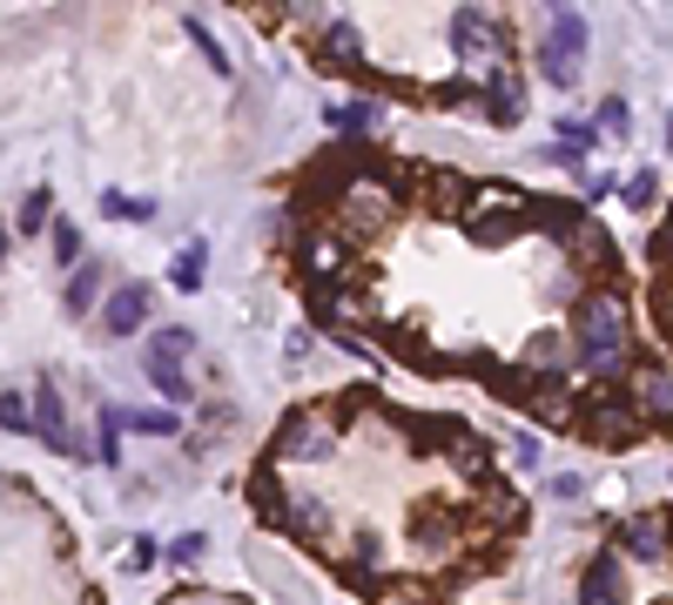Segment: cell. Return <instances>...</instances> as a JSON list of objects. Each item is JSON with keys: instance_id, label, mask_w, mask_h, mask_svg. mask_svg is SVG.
Instances as JSON below:
<instances>
[{"instance_id": "obj_1", "label": "cell", "mask_w": 673, "mask_h": 605, "mask_svg": "<svg viewBox=\"0 0 673 605\" xmlns=\"http://www.w3.org/2000/svg\"><path fill=\"white\" fill-rule=\"evenodd\" d=\"M579 431H586V444H600V451H633L653 424H647V411L633 403V390L620 384H586L579 390Z\"/></svg>"}, {"instance_id": "obj_2", "label": "cell", "mask_w": 673, "mask_h": 605, "mask_svg": "<svg viewBox=\"0 0 673 605\" xmlns=\"http://www.w3.org/2000/svg\"><path fill=\"white\" fill-rule=\"evenodd\" d=\"M337 451V411L331 403H297L269 437V464H316Z\"/></svg>"}, {"instance_id": "obj_3", "label": "cell", "mask_w": 673, "mask_h": 605, "mask_svg": "<svg viewBox=\"0 0 673 605\" xmlns=\"http://www.w3.org/2000/svg\"><path fill=\"white\" fill-rule=\"evenodd\" d=\"M452 48H458V61L479 74V81H492V74H505L512 27L492 21V14H479V8H458V14H452Z\"/></svg>"}, {"instance_id": "obj_4", "label": "cell", "mask_w": 673, "mask_h": 605, "mask_svg": "<svg viewBox=\"0 0 673 605\" xmlns=\"http://www.w3.org/2000/svg\"><path fill=\"white\" fill-rule=\"evenodd\" d=\"M566 269H579V276H613V269H620V242H613V229L592 222V216H579L573 235H566Z\"/></svg>"}, {"instance_id": "obj_5", "label": "cell", "mask_w": 673, "mask_h": 605, "mask_svg": "<svg viewBox=\"0 0 673 605\" xmlns=\"http://www.w3.org/2000/svg\"><path fill=\"white\" fill-rule=\"evenodd\" d=\"M297 263H303V276L310 282H350L344 269H350V235H303V250H297Z\"/></svg>"}, {"instance_id": "obj_6", "label": "cell", "mask_w": 673, "mask_h": 605, "mask_svg": "<svg viewBox=\"0 0 673 605\" xmlns=\"http://www.w3.org/2000/svg\"><path fill=\"white\" fill-rule=\"evenodd\" d=\"M666 539H673V518H666V511H633V518L620 524V545H626V558H640V565L666 558Z\"/></svg>"}, {"instance_id": "obj_7", "label": "cell", "mask_w": 673, "mask_h": 605, "mask_svg": "<svg viewBox=\"0 0 673 605\" xmlns=\"http://www.w3.org/2000/svg\"><path fill=\"white\" fill-rule=\"evenodd\" d=\"M626 598V565L620 552H592L579 572V605H620Z\"/></svg>"}, {"instance_id": "obj_8", "label": "cell", "mask_w": 673, "mask_h": 605, "mask_svg": "<svg viewBox=\"0 0 673 605\" xmlns=\"http://www.w3.org/2000/svg\"><path fill=\"white\" fill-rule=\"evenodd\" d=\"M633 403L647 411V424H673V371H660V363H633Z\"/></svg>"}, {"instance_id": "obj_9", "label": "cell", "mask_w": 673, "mask_h": 605, "mask_svg": "<svg viewBox=\"0 0 673 605\" xmlns=\"http://www.w3.org/2000/svg\"><path fill=\"white\" fill-rule=\"evenodd\" d=\"M142 323H148V290H142V282H122V290L101 303V330L108 337H135Z\"/></svg>"}, {"instance_id": "obj_10", "label": "cell", "mask_w": 673, "mask_h": 605, "mask_svg": "<svg viewBox=\"0 0 673 605\" xmlns=\"http://www.w3.org/2000/svg\"><path fill=\"white\" fill-rule=\"evenodd\" d=\"M445 458H452V471H458V477H471V484H485V477H492V444H485L479 431H465V424H452Z\"/></svg>"}, {"instance_id": "obj_11", "label": "cell", "mask_w": 673, "mask_h": 605, "mask_svg": "<svg viewBox=\"0 0 673 605\" xmlns=\"http://www.w3.org/2000/svg\"><path fill=\"white\" fill-rule=\"evenodd\" d=\"M276 524H284L290 539H303V545H324V552H331V511L316 505L310 492H297V498L284 505V518H276Z\"/></svg>"}, {"instance_id": "obj_12", "label": "cell", "mask_w": 673, "mask_h": 605, "mask_svg": "<svg viewBox=\"0 0 673 605\" xmlns=\"http://www.w3.org/2000/svg\"><path fill=\"white\" fill-rule=\"evenodd\" d=\"M316 55H324V68H364V34L350 27V21H324L316 27Z\"/></svg>"}, {"instance_id": "obj_13", "label": "cell", "mask_w": 673, "mask_h": 605, "mask_svg": "<svg viewBox=\"0 0 673 605\" xmlns=\"http://www.w3.org/2000/svg\"><path fill=\"white\" fill-rule=\"evenodd\" d=\"M485 121H492V129H519V121H526V88L512 81V68L485 81Z\"/></svg>"}, {"instance_id": "obj_14", "label": "cell", "mask_w": 673, "mask_h": 605, "mask_svg": "<svg viewBox=\"0 0 673 605\" xmlns=\"http://www.w3.org/2000/svg\"><path fill=\"white\" fill-rule=\"evenodd\" d=\"M418 182H424V195H431V209H445V216H458L471 195H479V182H465L458 169H418Z\"/></svg>"}, {"instance_id": "obj_15", "label": "cell", "mask_w": 673, "mask_h": 605, "mask_svg": "<svg viewBox=\"0 0 673 605\" xmlns=\"http://www.w3.org/2000/svg\"><path fill=\"white\" fill-rule=\"evenodd\" d=\"M485 511H492V524H512V532L526 524V498L512 492L505 477H485Z\"/></svg>"}, {"instance_id": "obj_16", "label": "cell", "mask_w": 673, "mask_h": 605, "mask_svg": "<svg viewBox=\"0 0 673 605\" xmlns=\"http://www.w3.org/2000/svg\"><path fill=\"white\" fill-rule=\"evenodd\" d=\"M195 350V337L182 330V323H169V330H155L148 343H142V363H182Z\"/></svg>"}, {"instance_id": "obj_17", "label": "cell", "mask_w": 673, "mask_h": 605, "mask_svg": "<svg viewBox=\"0 0 673 605\" xmlns=\"http://www.w3.org/2000/svg\"><path fill=\"white\" fill-rule=\"evenodd\" d=\"M552 48H566V61L586 55V14L579 8H552Z\"/></svg>"}, {"instance_id": "obj_18", "label": "cell", "mask_w": 673, "mask_h": 605, "mask_svg": "<svg viewBox=\"0 0 673 605\" xmlns=\"http://www.w3.org/2000/svg\"><path fill=\"white\" fill-rule=\"evenodd\" d=\"M203 269H209V242H189V250L169 263V282L176 290H203Z\"/></svg>"}, {"instance_id": "obj_19", "label": "cell", "mask_w": 673, "mask_h": 605, "mask_svg": "<svg viewBox=\"0 0 673 605\" xmlns=\"http://www.w3.org/2000/svg\"><path fill=\"white\" fill-rule=\"evenodd\" d=\"M250 505H256L263 518H284V492H276V464H269V458L250 471Z\"/></svg>"}, {"instance_id": "obj_20", "label": "cell", "mask_w": 673, "mask_h": 605, "mask_svg": "<svg viewBox=\"0 0 673 605\" xmlns=\"http://www.w3.org/2000/svg\"><path fill=\"white\" fill-rule=\"evenodd\" d=\"M95 303H101V269H95V263H82V269L68 276V310L82 316V310H95Z\"/></svg>"}, {"instance_id": "obj_21", "label": "cell", "mask_w": 673, "mask_h": 605, "mask_svg": "<svg viewBox=\"0 0 673 605\" xmlns=\"http://www.w3.org/2000/svg\"><path fill=\"white\" fill-rule=\"evenodd\" d=\"M324 114H331V129H337V135H364L377 108H371V101H337V108H324Z\"/></svg>"}, {"instance_id": "obj_22", "label": "cell", "mask_w": 673, "mask_h": 605, "mask_svg": "<svg viewBox=\"0 0 673 605\" xmlns=\"http://www.w3.org/2000/svg\"><path fill=\"white\" fill-rule=\"evenodd\" d=\"M148 384L163 390L169 403H189V371H182V363H148Z\"/></svg>"}, {"instance_id": "obj_23", "label": "cell", "mask_w": 673, "mask_h": 605, "mask_svg": "<svg viewBox=\"0 0 673 605\" xmlns=\"http://www.w3.org/2000/svg\"><path fill=\"white\" fill-rule=\"evenodd\" d=\"M0 431H34V403L21 397V390H0Z\"/></svg>"}, {"instance_id": "obj_24", "label": "cell", "mask_w": 673, "mask_h": 605, "mask_svg": "<svg viewBox=\"0 0 673 605\" xmlns=\"http://www.w3.org/2000/svg\"><path fill=\"white\" fill-rule=\"evenodd\" d=\"M539 74H545V81H560V88H573L579 61H566V48H552V40H545V48H539Z\"/></svg>"}, {"instance_id": "obj_25", "label": "cell", "mask_w": 673, "mask_h": 605, "mask_svg": "<svg viewBox=\"0 0 673 605\" xmlns=\"http://www.w3.org/2000/svg\"><path fill=\"white\" fill-rule=\"evenodd\" d=\"M48 209H55V202H48V189H27V202H21V235H34V229H48Z\"/></svg>"}, {"instance_id": "obj_26", "label": "cell", "mask_w": 673, "mask_h": 605, "mask_svg": "<svg viewBox=\"0 0 673 605\" xmlns=\"http://www.w3.org/2000/svg\"><path fill=\"white\" fill-rule=\"evenodd\" d=\"M592 129L626 142V135H633V114H626V101H620V95H613V101H600V121H592Z\"/></svg>"}, {"instance_id": "obj_27", "label": "cell", "mask_w": 673, "mask_h": 605, "mask_svg": "<svg viewBox=\"0 0 673 605\" xmlns=\"http://www.w3.org/2000/svg\"><path fill=\"white\" fill-rule=\"evenodd\" d=\"M653 202H660V176H653V169H640V176L626 182V209H653Z\"/></svg>"}, {"instance_id": "obj_28", "label": "cell", "mask_w": 673, "mask_h": 605, "mask_svg": "<svg viewBox=\"0 0 673 605\" xmlns=\"http://www.w3.org/2000/svg\"><path fill=\"white\" fill-rule=\"evenodd\" d=\"M592 142H600V129H592V121H566V114H560V148H573V155H586Z\"/></svg>"}, {"instance_id": "obj_29", "label": "cell", "mask_w": 673, "mask_h": 605, "mask_svg": "<svg viewBox=\"0 0 673 605\" xmlns=\"http://www.w3.org/2000/svg\"><path fill=\"white\" fill-rule=\"evenodd\" d=\"M101 209H108V216H129V222H148L155 202H148V195H135V202H129V195H101Z\"/></svg>"}, {"instance_id": "obj_30", "label": "cell", "mask_w": 673, "mask_h": 605, "mask_svg": "<svg viewBox=\"0 0 673 605\" xmlns=\"http://www.w3.org/2000/svg\"><path fill=\"white\" fill-rule=\"evenodd\" d=\"M203 552H209V539H203V532H182V539L169 545V565H182V572H189V565L203 558Z\"/></svg>"}, {"instance_id": "obj_31", "label": "cell", "mask_w": 673, "mask_h": 605, "mask_svg": "<svg viewBox=\"0 0 673 605\" xmlns=\"http://www.w3.org/2000/svg\"><path fill=\"white\" fill-rule=\"evenodd\" d=\"M189 40H195V48H203V61H209L216 74H229V61H223V48H216V34H209L203 21H189Z\"/></svg>"}, {"instance_id": "obj_32", "label": "cell", "mask_w": 673, "mask_h": 605, "mask_svg": "<svg viewBox=\"0 0 673 605\" xmlns=\"http://www.w3.org/2000/svg\"><path fill=\"white\" fill-rule=\"evenodd\" d=\"M122 418H129L135 431H148V437H169V431H176V418H169V411H122Z\"/></svg>"}, {"instance_id": "obj_33", "label": "cell", "mask_w": 673, "mask_h": 605, "mask_svg": "<svg viewBox=\"0 0 673 605\" xmlns=\"http://www.w3.org/2000/svg\"><path fill=\"white\" fill-rule=\"evenodd\" d=\"M545 492H552V498H560V505H573V498H586V477H579V471H560V477H552V484H545Z\"/></svg>"}, {"instance_id": "obj_34", "label": "cell", "mask_w": 673, "mask_h": 605, "mask_svg": "<svg viewBox=\"0 0 673 605\" xmlns=\"http://www.w3.org/2000/svg\"><path fill=\"white\" fill-rule=\"evenodd\" d=\"M55 256H61V263L82 256V229H74V222H55Z\"/></svg>"}, {"instance_id": "obj_35", "label": "cell", "mask_w": 673, "mask_h": 605, "mask_svg": "<svg viewBox=\"0 0 673 605\" xmlns=\"http://www.w3.org/2000/svg\"><path fill=\"white\" fill-rule=\"evenodd\" d=\"M148 565H155V539H135L129 545V572H148Z\"/></svg>"}, {"instance_id": "obj_36", "label": "cell", "mask_w": 673, "mask_h": 605, "mask_svg": "<svg viewBox=\"0 0 673 605\" xmlns=\"http://www.w3.org/2000/svg\"><path fill=\"white\" fill-rule=\"evenodd\" d=\"M512 464L532 471V464H539V437H512Z\"/></svg>"}, {"instance_id": "obj_37", "label": "cell", "mask_w": 673, "mask_h": 605, "mask_svg": "<svg viewBox=\"0 0 673 605\" xmlns=\"http://www.w3.org/2000/svg\"><path fill=\"white\" fill-rule=\"evenodd\" d=\"M284 356L303 363V356H310V330H290V337H284Z\"/></svg>"}, {"instance_id": "obj_38", "label": "cell", "mask_w": 673, "mask_h": 605, "mask_svg": "<svg viewBox=\"0 0 673 605\" xmlns=\"http://www.w3.org/2000/svg\"><path fill=\"white\" fill-rule=\"evenodd\" d=\"M0 263H8V229H0Z\"/></svg>"}, {"instance_id": "obj_39", "label": "cell", "mask_w": 673, "mask_h": 605, "mask_svg": "<svg viewBox=\"0 0 673 605\" xmlns=\"http://www.w3.org/2000/svg\"><path fill=\"white\" fill-rule=\"evenodd\" d=\"M666 148H673V114H666Z\"/></svg>"}, {"instance_id": "obj_40", "label": "cell", "mask_w": 673, "mask_h": 605, "mask_svg": "<svg viewBox=\"0 0 673 605\" xmlns=\"http://www.w3.org/2000/svg\"><path fill=\"white\" fill-rule=\"evenodd\" d=\"M666 337H673V330H666Z\"/></svg>"}]
</instances>
